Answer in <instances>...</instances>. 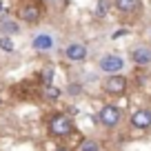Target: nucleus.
<instances>
[{"mask_svg":"<svg viewBox=\"0 0 151 151\" xmlns=\"http://www.w3.org/2000/svg\"><path fill=\"white\" fill-rule=\"evenodd\" d=\"M113 7L122 16H133L142 9V0H113Z\"/></svg>","mask_w":151,"mask_h":151,"instance_id":"423d86ee","label":"nucleus"},{"mask_svg":"<svg viewBox=\"0 0 151 151\" xmlns=\"http://www.w3.org/2000/svg\"><path fill=\"white\" fill-rule=\"evenodd\" d=\"M131 60L136 62V65H140V67H147V65H151V49L149 47H136V49H131Z\"/></svg>","mask_w":151,"mask_h":151,"instance_id":"1a4fd4ad","label":"nucleus"},{"mask_svg":"<svg viewBox=\"0 0 151 151\" xmlns=\"http://www.w3.org/2000/svg\"><path fill=\"white\" fill-rule=\"evenodd\" d=\"M58 151H69V149H65V147H60V149H58Z\"/></svg>","mask_w":151,"mask_h":151,"instance_id":"6ab92c4d","label":"nucleus"},{"mask_svg":"<svg viewBox=\"0 0 151 151\" xmlns=\"http://www.w3.org/2000/svg\"><path fill=\"white\" fill-rule=\"evenodd\" d=\"M0 49H5V51H14V42H11L9 36H2V38H0Z\"/></svg>","mask_w":151,"mask_h":151,"instance_id":"dca6fc26","label":"nucleus"},{"mask_svg":"<svg viewBox=\"0 0 151 151\" xmlns=\"http://www.w3.org/2000/svg\"><path fill=\"white\" fill-rule=\"evenodd\" d=\"M80 151H100V145L96 140H85L80 145Z\"/></svg>","mask_w":151,"mask_h":151,"instance_id":"ddd939ff","label":"nucleus"},{"mask_svg":"<svg viewBox=\"0 0 151 151\" xmlns=\"http://www.w3.org/2000/svg\"><path fill=\"white\" fill-rule=\"evenodd\" d=\"M104 14H107V0H98V5H96V18H104Z\"/></svg>","mask_w":151,"mask_h":151,"instance_id":"4468645a","label":"nucleus"},{"mask_svg":"<svg viewBox=\"0 0 151 151\" xmlns=\"http://www.w3.org/2000/svg\"><path fill=\"white\" fill-rule=\"evenodd\" d=\"M49 133L56 138H67L71 131H73V122H71L69 116H65V113H56L51 120H49Z\"/></svg>","mask_w":151,"mask_h":151,"instance_id":"f03ea898","label":"nucleus"},{"mask_svg":"<svg viewBox=\"0 0 151 151\" xmlns=\"http://www.w3.org/2000/svg\"><path fill=\"white\" fill-rule=\"evenodd\" d=\"M98 120L104 124V127H118L120 124V120H122V111H120V107L118 104H104L102 109H100V113H98Z\"/></svg>","mask_w":151,"mask_h":151,"instance_id":"7ed1b4c3","label":"nucleus"},{"mask_svg":"<svg viewBox=\"0 0 151 151\" xmlns=\"http://www.w3.org/2000/svg\"><path fill=\"white\" fill-rule=\"evenodd\" d=\"M131 124L136 129H149L151 127V109H138L131 116Z\"/></svg>","mask_w":151,"mask_h":151,"instance_id":"6e6552de","label":"nucleus"},{"mask_svg":"<svg viewBox=\"0 0 151 151\" xmlns=\"http://www.w3.org/2000/svg\"><path fill=\"white\" fill-rule=\"evenodd\" d=\"M49 2H58V0H49Z\"/></svg>","mask_w":151,"mask_h":151,"instance_id":"412c9836","label":"nucleus"},{"mask_svg":"<svg viewBox=\"0 0 151 151\" xmlns=\"http://www.w3.org/2000/svg\"><path fill=\"white\" fill-rule=\"evenodd\" d=\"M124 33H129V31H127V29H118V31L113 33V36H111V38H122V36H124Z\"/></svg>","mask_w":151,"mask_h":151,"instance_id":"a211bd4d","label":"nucleus"},{"mask_svg":"<svg viewBox=\"0 0 151 151\" xmlns=\"http://www.w3.org/2000/svg\"><path fill=\"white\" fill-rule=\"evenodd\" d=\"M0 29H2L5 36H7V33H16V31H18V24H16V22H2V24H0Z\"/></svg>","mask_w":151,"mask_h":151,"instance_id":"f3484780","label":"nucleus"},{"mask_svg":"<svg viewBox=\"0 0 151 151\" xmlns=\"http://www.w3.org/2000/svg\"><path fill=\"white\" fill-rule=\"evenodd\" d=\"M51 47H53V38L49 36V33H38V36H33V49H36V51H49Z\"/></svg>","mask_w":151,"mask_h":151,"instance_id":"9d476101","label":"nucleus"},{"mask_svg":"<svg viewBox=\"0 0 151 151\" xmlns=\"http://www.w3.org/2000/svg\"><path fill=\"white\" fill-rule=\"evenodd\" d=\"M104 91L107 93H111V96H122L124 91H127V78L124 76H118V73H111L104 80Z\"/></svg>","mask_w":151,"mask_h":151,"instance_id":"20e7f679","label":"nucleus"},{"mask_svg":"<svg viewBox=\"0 0 151 151\" xmlns=\"http://www.w3.org/2000/svg\"><path fill=\"white\" fill-rule=\"evenodd\" d=\"M0 104H2V93H0Z\"/></svg>","mask_w":151,"mask_h":151,"instance_id":"aec40b11","label":"nucleus"},{"mask_svg":"<svg viewBox=\"0 0 151 151\" xmlns=\"http://www.w3.org/2000/svg\"><path fill=\"white\" fill-rule=\"evenodd\" d=\"M42 96L47 100H58L62 96V89H60V87H56V85H47V87H45V91H42Z\"/></svg>","mask_w":151,"mask_h":151,"instance_id":"9b49d317","label":"nucleus"},{"mask_svg":"<svg viewBox=\"0 0 151 151\" xmlns=\"http://www.w3.org/2000/svg\"><path fill=\"white\" fill-rule=\"evenodd\" d=\"M40 80H42V85H51L53 82V69H42L40 71Z\"/></svg>","mask_w":151,"mask_h":151,"instance_id":"f8f14e48","label":"nucleus"},{"mask_svg":"<svg viewBox=\"0 0 151 151\" xmlns=\"http://www.w3.org/2000/svg\"><path fill=\"white\" fill-rule=\"evenodd\" d=\"M67 93L69 96H80L82 93V85L80 82H71V85L67 87Z\"/></svg>","mask_w":151,"mask_h":151,"instance_id":"2eb2a0df","label":"nucleus"},{"mask_svg":"<svg viewBox=\"0 0 151 151\" xmlns=\"http://www.w3.org/2000/svg\"><path fill=\"white\" fill-rule=\"evenodd\" d=\"M18 20H22L24 24H36V22H40L42 20V16H45V7L38 2V0H27L24 5H20L18 7Z\"/></svg>","mask_w":151,"mask_h":151,"instance_id":"f257e3e1","label":"nucleus"},{"mask_svg":"<svg viewBox=\"0 0 151 151\" xmlns=\"http://www.w3.org/2000/svg\"><path fill=\"white\" fill-rule=\"evenodd\" d=\"M149 40H151V36H149Z\"/></svg>","mask_w":151,"mask_h":151,"instance_id":"4be33fe9","label":"nucleus"},{"mask_svg":"<svg viewBox=\"0 0 151 151\" xmlns=\"http://www.w3.org/2000/svg\"><path fill=\"white\" fill-rule=\"evenodd\" d=\"M65 56H67V60H71V62H82L87 58V47L82 42H71L69 47H67Z\"/></svg>","mask_w":151,"mask_h":151,"instance_id":"0eeeda50","label":"nucleus"},{"mask_svg":"<svg viewBox=\"0 0 151 151\" xmlns=\"http://www.w3.org/2000/svg\"><path fill=\"white\" fill-rule=\"evenodd\" d=\"M124 67V60L120 56H116V53H107V56L100 58V69L104 71V73H118V71H122Z\"/></svg>","mask_w":151,"mask_h":151,"instance_id":"39448f33","label":"nucleus"}]
</instances>
